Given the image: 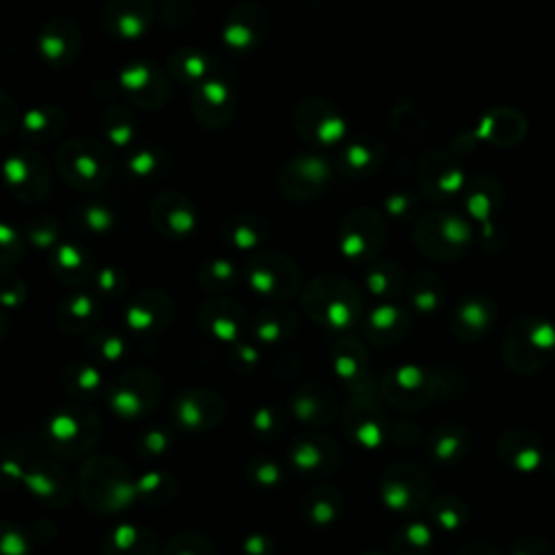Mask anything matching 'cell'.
I'll use <instances>...</instances> for the list:
<instances>
[{"label": "cell", "instance_id": "cell-23", "mask_svg": "<svg viewBox=\"0 0 555 555\" xmlns=\"http://www.w3.org/2000/svg\"><path fill=\"white\" fill-rule=\"evenodd\" d=\"M393 126L399 135H404L408 141H421L425 135V128H428V122H425L423 113L412 105V102H404L399 105L393 113Z\"/></svg>", "mask_w": 555, "mask_h": 555}, {"label": "cell", "instance_id": "cell-15", "mask_svg": "<svg viewBox=\"0 0 555 555\" xmlns=\"http://www.w3.org/2000/svg\"><path fill=\"white\" fill-rule=\"evenodd\" d=\"M159 545L157 538L139 527H118L102 545V555H154Z\"/></svg>", "mask_w": 555, "mask_h": 555}, {"label": "cell", "instance_id": "cell-21", "mask_svg": "<svg viewBox=\"0 0 555 555\" xmlns=\"http://www.w3.org/2000/svg\"><path fill=\"white\" fill-rule=\"evenodd\" d=\"M384 161V146L373 139H360L345 150V163L352 172L371 174Z\"/></svg>", "mask_w": 555, "mask_h": 555}, {"label": "cell", "instance_id": "cell-11", "mask_svg": "<svg viewBox=\"0 0 555 555\" xmlns=\"http://www.w3.org/2000/svg\"><path fill=\"white\" fill-rule=\"evenodd\" d=\"M347 423H350V432L356 441L369 449L382 445L389 434V421H386L382 408L365 397L352 404Z\"/></svg>", "mask_w": 555, "mask_h": 555}, {"label": "cell", "instance_id": "cell-12", "mask_svg": "<svg viewBox=\"0 0 555 555\" xmlns=\"http://www.w3.org/2000/svg\"><path fill=\"white\" fill-rule=\"evenodd\" d=\"M525 133H527L525 118L519 111L510 107H499L488 111L475 131L477 137L493 141L497 146L519 144V141L525 137Z\"/></svg>", "mask_w": 555, "mask_h": 555}, {"label": "cell", "instance_id": "cell-22", "mask_svg": "<svg viewBox=\"0 0 555 555\" xmlns=\"http://www.w3.org/2000/svg\"><path fill=\"white\" fill-rule=\"evenodd\" d=\"M339 454L332 445H319V443H306L295 454V464L304 471H332L337 467Z\"/></svg>", "mask_w": 555, "mask_h": 555}, {"label": "cell", "instance_id": "cell-6", "mask_svg": "<svg viewBox=\"0 0 555 555\" xmlns=\"http://www.w3.org/2000/svg\"><path fill=\"white\" fill-rule=\"evenodd\" d=\"M497 324V302L488 293H467L456 302L449 317L451 334L462 343H477Z\"/></svg>", "mask_w": 555, "mask_h": 555}, {"label": "cell", "instance_id": "cell-10", "mask_svg": "<svg viewBox=\"0 0 555 555\" xmlns=\"http://www.w3.org/2000/svg\"><path fill=\"white\" fill-rule=\"evenodd\" d=\"M462 193L467 211L477 222H482V226L490 224V219H493V215L501 209L503 200H506V191H503L501 180L493 174L473 176Z\"/></svg>", "mask_w": 555, "mask_h": 555}, {"label": "cell", "instance_id": "cell-24", "mask_svg": "<svg viewBox=\"0 0 555 555\" xmlns=\"http://www.w3.org/2000/svg\"><path fill=\"white\" fill-rule=\"evenodd\" d=\"M163 555H215L209 540L200 534H178L167 542Z\"/></svg>", "mask_w": 555, "mask_h": 555}, {"label": "cell", "instance_id": "cell-17", "mask_svg": "<svg viewBox=\"0 0 555 555\" xmlns=\"http://www.w3.org/2000/svg\"><path fill=\"white\" fill-rule=\"evenodd\" d=\"M343 510V497L339 490L334 488H319L308 497L304 514L306 519L317 527H328L341 516Z\"/></svg>", "mask_w": 555, "mask_h": 555}, {"label": "cell", "instance_id": "cell-14", "mask_svg": "<svg viewBox=\"0 0 555 555\" xmlns=\"http://www.w3.org/2000/svg\"><path fill=\"white\" fill-rule=\"evenodd\" d=\"M445 295V282L432 269H417L408 278V300L412 308L423 315H434L441 311Z\"/></svg>", "mask_w": 555, "mask_h": 555}, {"label": "cell", "instance_id": "cell-9", "mask_svg": "<svg viewBox=\"0 0 555 555\" xmlns=\"http://www.w3.org/2000/svg\"><path fill=\"white\" fill-rule=\"evenodd\" d=\"M412 315L406 306L397 302H384L373 308L367 317V334L376 345H393L410 332Z\"/></svg>", "mask_w": 555, "mask_h": 555}, {"label": "cell", "instance_id": "cell-28", "mask_svg": "<svg viewBox=\"0 0 555 555\" xmlns=\"http://www.w3.org/2000/svg\"><path fill=\"white\" fill-rule=\"evenodd\" d=\"M458 555H501V551L490 545H467Z\"/></svg>", "mask_w": 555, "mask_h": 555}, {"label": "cell", "instance_id": "cell-7", "mask_svg": "<svg viewBox=\"0 0 555 555\" xmlns=\"http://www.w3.org/2000/svg\"><path fill=\"white\" fill-rule=\"evenodd\" d=\"M386 239V226L380 213L371 209H360L345 222L341 245L343 252L358 261L376 256Z\"/></svg>", "mask_w": 555, "mask_h": 555}, {"label": "cell", "instance_id": "cell-1", "mask_svg": "<svg viewBox=\"0 0 555 555\" xmlns=\"http://www.w3.org/2000/svg\"><path fill=\"white\" fill-rule=\"evenodd\" d=\"M555 356V324L545 315L527 313L514 319L503 341V358L512 371L529 376Z\"/></svg>", "mask_w": 555, "mask_h": 555}, {"label": "cell", "instance_id": "cell-25", "mask_svg": "<svg viewBox=\"0 0 555 555\" xmlns=\"http://www.w3.org/2000/svg\"><path fill=\"white\" fill-rule=\"evenodd\" d=\"M0 555H29V538L22 527L0 523Z\"/></svg>", "mask_w": 555, "mask_h": 555}, {"label": "cell", "instance_id": "cell-13", "mask_svg": "<svg viewBox=\"0 0 555 555\" xmlns=\"http://www.w3.org/2000/svg\"><path fill=\"white\" fill-rule=\"evenodd\" d=\"M471 447V434L467 428H462L458 423H447L436 428L428 438V454L434 462L443 464H456L469 454Z\"/></svg>", "mask_w": 555, "mask_h": 555}, {"label": "cell", "instance_id": "cell-29", "mask_svg": "<svg viewBox=\"0 0 555 555\" xmlns=\"http://www.w3.org/2000/svg\"><path fill=\"white\" fill-rule=\"evenodd\" d=\"M367 555H380V553H367Z\"/></svg>", "mask_w": 555, "mask_h": 555}, {"label": "cell", "instance_id": "cell-3", "mask_svg": "<svg viewBox=\"0 0 555 555\" xmlns=\"http://www.w3.org/2000/svg\"><path fill=\"white\" fill-rule=\"evenodd\" d=\"M380 497L397 514H417L430 503L432 477L417 462H397L382 475Z\"/></svg>", "mask_w": 555, "mask_h": 555}, {"label": "cell", "instance_id": "cell-16", "mask_svg": "<svg viewBox=\"0 0 555 555\" xmlns=\"http://www.w3.org/2000/svg\"><path fill=\"white\" fill-rule=\"evenodd\" d=\"M430 521L441 532H458L469 521L467 503L456 495L436 497L430 501Z\"/></svg>", "mask_w": 555, "mask_h": 555}, {"label": "cell", "instance_id": "cell-26", "mask_svg": "<svg viewBox=\"0 0 555 555\" xmlns=\"http://www.w3.org/2000/svg\"><path fill=\"white\" fill-rule=\"evenodd\" d=\"M386 209L395 217H406L419 206V193L412 189H397L386 196Z\"/></svg>", "mask_w": 555, "mask_h": 555}, {"label": "cell", "instance_id": "cell-2", "mask_svg": "<svg viewBox=\"0 0 555 555\" xmlns=\"http://www.w3.org/2000/svg\"><path fill=\"white\" fill-rule=\"evenodd\" d=\"M412 239L417 248L436 261H456L469 252L473 243V228L467 217L456 211H428L423 213L415 228Z\"/></svg>", "mask_w": 555, "mask_h": 555}, {"label": "cell", "instance_id": "cell-5", "mask_svg": "<svg viewBox=\"0 0 555 555\" xmlns=\"http://www.w3.org/2000/svg\"><path fill=\"white\" fill-rule=\"evenodd\" d=\"M462 165L447 150H430L423 154L417 167V185L425 198L445 202L467 187Z\"/></svg>", "mask_w": 555, "mask_h": 555}, {"label": "cell", "instance_id": "cell-27", "mask_svg": "<svg viewBox=\"0 0 555 555\" xmlns=\"http://www.w3.org/2000/svg\"><path fill=\"white\" fill-rule=\"evenodd\" d=\"M510 555H553L549 542L542 538H523L512 547Z\"/></svg>", "mask_w": 555, "mask_h": 555}, {"label": "cell", "instance_id": "cell-8", "mask_svg": "<svg viewBox=\"0 0 555 555\" xmlns=\"http://www.w3.org/2000/svg\"><path fill=\"white\" fill-rule=\"evenodd\" d=\"M497 454L510 469L519 473H534L538 471L542 460H545V447H542L538 434L516 428L501 434Z\"/></svg>", "mask_w": 555, "mask_h": 555}, {"label": "cell", "instance_id": "cell-18", "mask_svg": "<svg viewBox=\"0 0 555 555\" xmlns=\"http://www.w3.org/2000/svg\"><path fill=\"white\" fill-rule=\"evenodd\" d=\"M341 350L337 354V371L341 376L354 384L365 389V386L371 382L369 378V365H367V354L363 352V347L356 341H343Z\"/></svg>", "mask_w": 555, "mask_h": 555}, {"label": "cell", "instance_id": "cell-19", "mask_svg": "<svg viewBox=\"0 0 555 555\" xmlns=\"http://www.w3.org/2000/svg\"><path fill=\"white\" fill-rule=\"evenodd\" d=\"M367 287L378 298L393 300L404 289V269L393 261H380L369 269Z\"/></svg>", "mask_w": 555, "mask_h": 555}, {"label": "cell", "instance_id": "cell-20", "mask_svg": "<svg viewBox=\"0 0 555 555\" xmlns=\"http://www.w3.org/2000/svg\"><path fill=\"white\" fill-rule=\"evenodd\" d=\"M434 532L428 523H408L393 536V555H428Z\"/></svg>", "mask_w": 555, "mask_h": 555}, {"label": "cell", "instance_id": "cell-4", "mask_svg": "<svg viewBox=\"0 0 555 555\" xmlns=\"http://www.w3.org/2000/svg\"><path fill=\"white\" fill-rule=\"evenodd\" d=\"M382 393L397 408L421 410L434 402L438 393V376L436 371L423 369L415 363L397 365L384 373Z\"/></svg>", "mask_w": 555, "mask_h": 555}]
</instances>
